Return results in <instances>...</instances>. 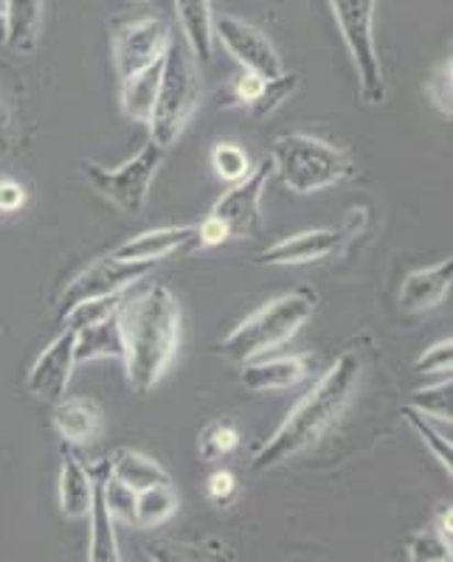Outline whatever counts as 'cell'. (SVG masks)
Returning <instances> with one entry per match:
<instances>
[{"instance_id":"cell-1","label":"cell","mask_w":453,"mask_h":562,"mask_svg":"<svg viewBox=\"0 0 453 562\" xmlns=\"http://www.w3.org/2000/svg\"><path fill=\"white\" fill-rule=\"evenodd\" d=\"M124 340V369L135 394H150L173 363L180 344V307L169 288L155 281H135L119 304Z\"/></svg>"},{"instance_id":"cell-2","label":"cell","mask_w":453,"mask_h":562,"mask_svg":"<svg viewBox=\"0 0 453 562\" xmlns=\"http://www.w3.org/2000/svg\"><path fill=\"white\" fill-rule=\"evenodd\" d=\"M361 374H364V363H361V355L355 349H346L344 355H339V360L324 371V378L313 385V391L301 396L296 408L270 434V439L256 450L254 459H251V470L268 473V470H276L279 464L299 456L301 450L313 448L316 441L350 408L352 396L361 385Z\"/></svg>"},{"instance_id":"cell-3","label":"cell","mask_w":453,"mask_h":562,"mask_svg":"<svg viewBox=\"0 0 453 562\" xmlns=\"http://www.w3.org/2000/svg\"><path fill=\"white\" fill-rule=\"evenodd\" d=\"M316 304H319V295L310 288L290 290V293L262 304L256 313L240 321L220 340V355L231 363H245V360H256L279 349L310 321V315L316 313Z\"/></svg>"},{"instance_id":"cell-4","label":"cell","mask_w":453,"mask_h":562,"mask_svg":"<svg viewBox=\"0 0 453 562\" xmlns=\"http://www.w3.org/2000/svg\"><path fill=\"white\" fill-rule=\"evenodd\" d=\"M274 172L296 194H313L344 183L357 175V164L350 149L307 133H288L274 140Z\"/></svg>"},{"instance_id":"cell-5","label":"cell","mask_w":453,"mask_h":562,"mask_svg":"<svg viewBox=\"0 0 453 562\" xmlns=\"http://www.w3.org/2000/svg\"><path fill=\"white\" fill-rule=\"evenodd\" d=\"M200 74L186 43H169L161 68V85L150 115V140L169 149L200 104Z\"/></svg>"},{"instance_id":"cell-6","label":"cell","mask_w":453,"mask_h":562,"mask_svg":"<svg viewBox=\"0 0 453 562\" xmlns=\"http://www.w3.org/2000/svg\"><path fill=\"white\" fill-rule=\"evenodd\" d=\"M332 18L339 23L341 40L357 70L361 97L366 104L386 102V79L375 43L377 0H330Z\"/></svg>"},{"instance_id":"cell-7","label":"cell","mask_w":453,"mask_h":562,"mask_svg":"<svg viewBox=\"0 0 453 562\" xmlns=\"http://www.w3.org/2000/svg\"><path fill=\"white\" fill-rule=\"evenodd\" d=\"M166 149L158 147L155 140H147L135 158L124 160L122 167L108 169L97 160H82V172L88 183L102 194L104 200L115 205L124 214H139L150 200V189L164 164Z\"/></svg>"},{"instance_id":"cell-8","label":"cell","mask_w":453,"mask_h":562,"mask_svg":"<svg viewBox=\"0 0 453 562\" xmlns=\"http://www.w3.org/2000/svg\"><path fill=\"white\" fill-rule=\"evenodd\" d=\"M110 40H113L115 74H119V79H128L158 63V59H164L166 48L173 43V34H169L166 20L133 18L119 20Z\"/></svg>"},{"instance_id":"cell-9","label":"cell","mask_w":453,"mask_h":562,"mask_svg":"<svg viewBox=\"0 0 453 562\" xmlns=\"http://www.w3.org/2000/svg\"><path fill=\"white\" fill-rule=\"evenodd\" d=\"M274 175V158H262L243 180H236L223 198L211 205V217L220 220L231 239L254 237L262 225V194Z\"/></svg>"},{"instance_id":"cell-10","label":"cell","mask_w":453,"mask_h":562,"mask_svg":"<svg viewBox=\"0 0 453 562\" xmlns=\"http://www.w3.org/2000/svg\"><path fill=\"white\" fill-rule=\"evenodd\" d=\"M150 262H128V259H119V256H102L93 265L77 273L68 281V288L63 290V299H59V315L65 310L77 307L82 301L102 299V295L122 293V290L133 288L135 281L147 279Z\"/></svg>"},{"instance_id":"cell-11","label":"cell","mask_w":453,"mask_h":562,"mask_svg":"<svg viewBox=\"0 0 453 562\" xmlns=\"http://www.w3.org/2000/svg\"><path fill=\"white\" fill-rule=\"evenodd\" d=\"M214 40L223 43L225 52L243 65V70H254V74H262L268 79L279 77L285 70L268 34L245 23V20L234 18V14H214Z\"/></svg>"},{"instance_id":"cell-12","label":"cell","mask_w":453,"mask_h":562,"mask_svg":"<svg viewBox=\"0 0 453 562\" xmlns=\"http://www.w3.org/2000/svg\"><path fill=\"white\" fill-rule=\"evenodd\" d=\"M364 217L357 223L344 225V228H313V231H301V234H294V237H285L279 243H274L270 248L262 250L256 256L259 265H310L321 262V259H330V256L341 254L346 243L357 234Z\"/></svg>"},{"instance_id":"cell-13","label":"cell","mask_w":453,"mask_h":562,"mask_svg":"<svg viewBox=\"0 0 453 562\" xmlns=\"http://www.w3.org/2000/svg\"><path fill=\"white\" fill-rule=\"evenodd\" d=\"M74 340H77V333L65 326L63 333L40 351V358L34 360V366L29 369V394L37 396V400H48V403L63 400L65 391H68L70 374H74V366H77V358H74Z\"/></svg>"},{"instance_id":"cell-14","label":"cell","mask_w":453,"mask_h":562,"mask_svg":"<svg viewBox=\"0 0 453 562\" xmlns=\"http://www.w3.org/2000/svg\"><path fill=\"white\" fill-rule=\"evenodd\" d=\"M200 248L198 225H164V228L144 231L135 234L128 243H122L113 250V256L128 259V262H150L155 265L166 256L186 254V250Z\"/></svg>"},{"instance_id":"cell-15","label":"cell","mask_w":453,"mask_h":562,"mask_svg":"<svg viewBox=\"0 0 453 562\" xmlns=\"http://www.w3.org/2000/svg\"><path fill=\"white\" fill-rule=\"evenodd\" d=\"M93 475V498H90V562H119L122 551H119V537H115V518L110 512L108 501H104V479H108V461H99L97 467H90Z\"/></svg>"},{"instance_id":"cell-16","label":"cell","mask_w":453,"mask_h":562,"mask_svg":"<svg viewBox=\"0 0 453 562\" xmlns=\"http://www.w3.org/2000/svg\"><path fill=\"white\" fill-rule=\"evenodd\" d=\"M310 366H313V355H307V351H301V355H281V358L268 360H245L240 383L251 391L294 389L296 383L307 380Z\"/></svg>"},{"instance_id":"cell-17","label":"cell","mask_w":453,"mask_h":562,"mask_svg":"<svg viewBox=\"0 0 453 562\" xmlns=\"http://www.w3.org/2000/svg\"><path fill=\"white\" fill-rule=\"evenodd\" d=\"M104 428V416L93 400L85 396H68V400H57L54 408V430L68 448H85L99 441Z\"/></svg>"},{"instance_id":"cell-18","label":"cell","mask_w":453,"mask_h":562,"mask_svg":"<svg viewBox=\"0 0 453 562\" xmlns=\"http://www.w3.org/2000/svg\"><path fill=\"white\" fill-rule=\"evenodd\" d=\"M453 279V259H442V262L431 265V268L411 270L406 279H402L400 288V307L406 313H426V310H434L437 304H442V299L451 290Z\"/></svg>"},{"instance_id":"cell-19","label":"cell","mask_w":453,"mask_h":562,"mask_svg":"<svg viewBox=\"0 0 453 562\" xmlns=\"http://www.w3.org/2000/svg\"><path fill=\"white\" fill-rule=\"evenodd\" d=\"M93 498V475L70 448H63V470H59V512L70 520L88 518Z\"/></svg>"},{"instance_id":"cell-20","label":"cell","mask_w":453,"mask_h":562,"mask_svg":"<svg viewBox=\"0 0 453 562\" xmlns=\"http://www.w3.org/2000/svg\"><path fill=\"white\" fill-rule=\"evenodd\" d=\"M180 32L192 52L195 63H211L214 57V12L211 0H175Z\"/></svg>"},{"instance_id":"cell-21","label":"cell","mask_w":453,"mask_h":562,"mask_svg":"<svg viewBox=\"0 0 453 562\" xmlns=\"http://www.w3.org/2000/svg\"><path fill=\"white\" fill-rule=\"evenodd\" d=\"M119 313V310H115ZM97 321V324L74 329L77 340H74V358L77 363H90V360H122L124 358V340L122 326H119V315Z\"/></svg>"},{"instance_id":"cell-22","label":"cell","mask_w":453,"mask_h":562,"mask_svg":"<svg viewBox=\"0 0 453 562\" xmlns=\"http://www.w3.org/2000/svg\"><path fill=\"white\" fill-rule=\"evenodd\" d=\"M104 461H108L110 479H115L119 484L130 486L133 492L147 490V486H153V484H166V481H173L161 461L139 453V450L119 448V450H113V453H110Z\"/></svg>"},{"instance_id":"cell-23","label":"cell","mask_w":453,"mask_h":562,"mask_svg":"<svg viewBox=\"0 0 453 562\" xmlns=\"http://www.w3.org/2000/svg\"><path fill=\"white\" fill-rule=\"evenodd\" d=\"M45 0H7V37L3 43L20 54H32L43 34Z\"/></svg>"},{"instance_id":"cell-24","label":"cell","mask_w":453,"mask_h":562,"mask_svg":"<svg viewBox=\"0 0 453 562\" xmlns=\"http://www.w3.org/2000/svg\"><path fill=\"white\" fill-rule=\"evenodd\" d=\"M161 68H164V59L153 63L150 68L139 70L133 77L122 79V113L124 119L135 124H147L150 115H153L155 93H158L161 85Z\"/></svg>"},{"instance_id":"cell-25","label":"cell","mask_w":453,"mask_h":562,"mask_svg":"<svg viewBox=\"0 0 453 562\" xmlns=\"http://www.w3.org/2000/svg\"><path fill=\"white\" fill-rule=\"evenodd\" d=\"M180 509V498L175 492L173 481L166 484H153L147 490L135 492V515L133 524L141 529H158L166 520H173Z\"/></svg>"},{"instance_id":"cell-26","label":"cell","mask_w":453,"mask_h":562,"mask_svg":"<svg viewBox=\"0 0 453 562\" xmlns=\"http://www.w3.org/2000/svg\"><path fill=\"white\" fill-rule=\"evenodd\" d=\"M240 448V430H236V422L229 416H218L211 419L203 430H200L198 450L203 461H218L225 459L229 453Z\"/></svg>"},{"instance_id":"cell-27","label":"cell","mask_w":453,"mask_h":562,"mask_svg":"<svg viewBox=\"0 0 453 562\" xmlns=\"http://www.w3.org/2000/svg\"><path fill=\"white\" fill-rule=\"evenodd\" d=\"M400 416L406 422H409V428L415 430L417 436L422 439V445H426L431 453H434V459L440 461L442 467H445L448 473L453 470V448H451V439H448L445 434H440V430L434 428V422L428 419L426 414H420V411L415 408V405H402Z\"/></svg>"},{"instance_id":"cell-28","label":"cell","mask_w":453,"mask_h":562,"mask_svg":"<svg viewBox=\"0 0 453 562\" xmlns=\"http://www.w3.org/2000/svg\"><path fill=\"white\" fill-rule=\"evenodd\" d=\"M296 88H299V74H288V70H281L279 77L265 79V88H262L259 99L248 108L251 115L254 119H268L270 113H276L281 108V102H288L294 97Z\"/></svg>"},{"instance_id":"cell-29","label":"cell","mask_w":453,"mask_h":562,"mask_svg":"<svg viewBox=\"0 0 453 562\" xmlns=\"http://www.w3.org/2000/svg\"><path fill=\"white\" fill-rule=\"evenodd\" d=\"M124 293H128V290L113 295H102V299L82 301V304H77V307L65 310V313L59 315V318H63V326H68V329H82V326H90L102 318H110V315L119 310V304H122Z\"/></svg>"},{"instance_id":"cell-30","label":"cell","mask_w":453,"mask_h":562,"mask_svg":"<svg viewBox=\"0 0 453 562\" xmlns=\"http://www.w3.org/2000/svg\"><path fill=\"white\" fill-rule=\"evenodd\" d=\"M409 405H415V408L420 411V414H426L428 419H437L451 428V374H448V380H442V383L415 391Z\"/></svg>"},{"instance_id":"cell-31","label":"cell","mask_w":453,"mask_h":562,"mask_svg":"<svg viewBox=\"0 0 453 562\" xmlns=\"http://www.w3.org/2000/svg\"><path fill=\"white\" fill-rule=\"evenodd\" d=\"M406 554L411 562H451V543L442 540L440 531L431 526V529H420L409 537L406 543Z\"/></svg>"},{"instance_id":"cell-32","label":"cell","mask_w":453,"mask_h":562,"mask_svg":"<svg viewBox=\"0 0 453 562\" xmlns=\"http://www.w3.org/2000/svg\"><path fill=\"white\" fill-rule=\"evenodd\" d=\"M211 169L218 172L220 180L236 183L251 172V158L240 144H218L211 149Z\"/></svg>"},{"instance_id":"cell-33","label":"cell","mask_w":453,"mask_h":562,"mask_svg":"<svg viewBox=\"0 0 453 562\" xmlns=\"http://www.w3.org/2000/svg\"><path fill=\"white\" fill-rule=\"evenodd\" d=\"M426 97L431 99L437 110L442 115L451 119L453 115V63L451 57L442 59L434 70H431V77L426 79Z\"/></svg>"},{"instance_id":"cell-34","label":"cell","mask_w":453,"mask_h":562,"mask_svg":"<svg viewBox=\"0 0 453 562\" xmlns=\"http://www.w3.org/2000/svg\"><path fill=\"white\" fill-rule=\"evenodd\" d=\"M451 366H453V340L445 338L422 351L415 363V371H420V374H451Z\"/></svg>"},{"instance_id":"cell-35","label":"cell","mask_w":453,"mask_h":562,"mask_svg":"<svg viewBox=\"0 0 453 562\" xmlns=\"http://www.w3.org/2000/svg\"><path fill=\"white\" fill-rule=\"evenodd\" d=\"M104 501H108L110 512H113V518H122L124 524H133L135 515V492L130 486L119 484L115 479H104Z\"/></svg>"},{"instance_id":"cell-36","label":"cell","mask_w":453,"mask_h":562,"mask_svg":"<svg viewBox=\"0 0 453 562\" xmlns=\"http://www.w3.org/2000/svg\"><path fill=\"white\" fill-rule=\"evenodd\" d=\"M265 79H268V77L254 74V70H243V77H236L234 88H231V99H234V104L251 108V104L259 99L262 88H265Z\"/></svg>"},{"instance_id":"cell-37","label":"cell","mask_w":453,"mask_h":562,"mask_svg":"<svg viewBox=\"0 0 453 562\" xmlns=\"http://www.w3.org/2000/svg\"><path fill=\"white\" fill-rule=\"evenodd\" d=\"M209 498L218 506H229L236 498V479L229 470H218L209 479Z\"/></svg>"},{"instance_id":"cell-38","label":"cell","mask_w":453,"mask_h":562,"mask_svg":"<svg viewBox=\"0 0 453 562\" xmlns=\"http://www.w3.org/2000/svg\"><path fill=\"white\" fill-rule=\"evenodd\" d=\"M198 239H200V248H203V245L206 248H214V245L229 243L231 237H229V231H225V225L209 214V217L198 225Z\"/></svg>"},{"instance_id":"cell-39","label":"cell","mask_w":453,"mask_h":562,"mask_svg":"<svg viewBox=\"0 0 453 562\" xmlns=\"http://www.w3.org/2000/svg\"><path fill=\"white\" fill-rule=\"evenodd\" d=\"M26 203V189L14 180H0V211L12 214V211L23 209Z\"/></svg>"},{"instance_id":"cell-40","label":"cell","mask_w":453,"mask_h":562,"mask_svg":"<svg viewBox=\"0 0 453 562\" xmlns=\"http://www.w3.org/2000/svg\"><path fill=\"white\" fill-rule=\"evenodd\" d=\"M14 144V127H12V113H9L7 102L0 97V158L12 153Z\"/></svg>"},{"instance_id":"cell-41","label":"cell","mask_w":453,"mask_h":562,"mask_svg":"<svg viewBox=\"0 0 453 562\" xmlns=\"http://www.w3.org/2000/svg\"><path fill=\"white\" fill-rule=\"evenodd\" d=\"M453 509H451V504L448 506H442L440 512H437V524H434V529L440 531V537L442 540H448V543L453 546Z\"/></svg>"},{"instance_id":"cell-42","label":"cell","mask_w":453,"mask_h":562,"mask_svg":"<svg viewBox=\"0 0 453 562\" xmlns=\"http://www.w3.org/2000/svg\"><path fill=\"white\" fill-rule=\"evenodd\" d=\"M7 37V0H0V43Z\"/></svg>"}]
</instances>
